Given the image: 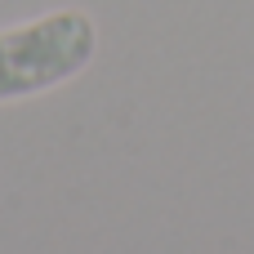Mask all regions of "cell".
<instances>
[{
    "instance_id": "6da1fadb",
    "label": "cell",
    "mask_w": 254,
    "mask_h": 254,
    "mask_svg": "<svg viewBox=\"0 0 254 254\" xmlns=\"http://www.w3.org/2000/svg\"><path fill=\"white\" fill-rule=\"evenodd\" d=\"M98 58V22L85 9H49L0 27V107L71 85Z\"/></svg>"
}]
</instances>
